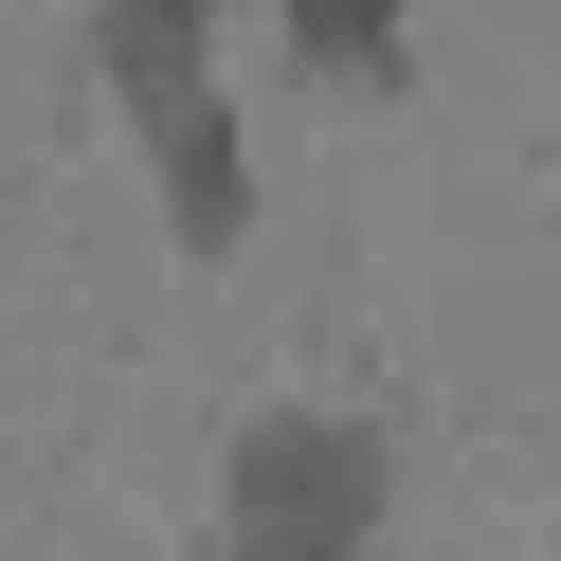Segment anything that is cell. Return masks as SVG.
Returning a JSON list of instances; mask_svg holds the SVG:
<instances>
[{"label":"cell","instance_id":"3","mask_svg":"<svg viewBox=\"0 0 561 561\" xmlns=\"http://www.w3.org/2000/svg\"><path fill=\"white\" fill-rule=\"evenodd\" d=\"M399 19L416 0H290V55L308 73H399Z\"/></svg>","mask_w":561,"mask_h":561},{"label":"cell","instance_id":"1","mask_svg":"<svg viewBox=\"0 0 561 561\" xmlns=\"http://www.w3.org/2000/svg\"><path fill=\"white\" fill-rule=\"evenodd\" d=\"M380 489H399V453H380L363 416L272 399V416H236V471H218V561H363V543H380Z\"/></svg>","mask_w":561,"mask_h":561},{"label":"cell","instance_id":"4","mask_svg":"<svg viewBox=\"0 0 561 561\" xmlns=\"http://www.w3.org/2000/svg\"><path fill=\"white\" fill-rule=\"evenodd\" d=\"M199 19H218V0H110V19H91V37H110V91L127 73H199Z\"/></svg>","mask_w":561,"mask_h":561},{"label":"cell","instance_id":"2","mask_svg":"<svg viewBox=\"0 0 561 561\" xmlns=\"http://www.w3.org/2000/svg\"><path fill=\"white\" fill-rule=\"evenodd\" d=\"M127 127H146V182L182 218V254H236L254 236V146H236L218 73H127Z\"/></svg>","mask_w":561,"mask_h":561}]
</instances>
